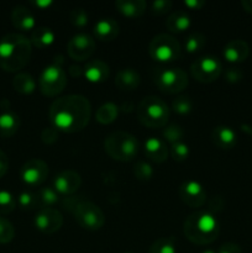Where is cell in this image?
Here are the masks:
<instances>
[{"instance_id": "45", "label": "cell", "mask_w": 252, "mask_h": 253, "mask_svg": "<svg viewBox=\"0 0 252 253\" xmlns=\"http://www.w3.org/2000/svg\"><path fill=\"white\" fill-rule=\"evenodd\" d=\"M184 5L189 9L193 10H200L205 5L204 1H200V0H189V1H184Z\"/></svg>"}, {"instance_id": "47", "label": "cell", "mask_w": 252, "mask_h": 253, "mask_svg": "<svg viewBox=\"0 0 252 253\" xmlns=\"http://www.w3.org/2000/svg\"><path fill=\"white\" fill-rule=\"evenodd\" d=\"M32 5H35V6L39 7V9H46L49 5H52V1L51 0H47V1H34Z\"/></svg>"}, {"instance_id": "1", "label": "cell", "mask_w": 252, "mask_h": 253, "mask_svg": "<svg viewBox=\"0 0 252 253\" xmlns=\"http://www.w3.org/2000/svg\"><path fill=\"white\" fill-rule=\"evenodd\" d=\"M91 105L88 99L78 94L56 99L49 108V120L52 126L67 133L84 130L90 120Z\"/></svg>"}, {"instance_id": "25", "label": "cell", "mask_w": 252, "mask_h": 253, "mask_svg": "<svg viewBox=\"0 0 252 253\" xmlns=\"http://www.w3.org/2000/svg\"><path fill=\"white\" fill-rule=\"evenodd\" d=\"M56 35L48 27H36L31 34V44L40 49H44L51 47L54 43Z\"/></svg>"}, {"instance_id": "9", "label": "cell", "mask_w": 252, "mask_h": 253, "mask_svg": "<svg viewBox=\"0 0 252 253\" xmlns=\"http://www.w3.org/2000/svg\"><path fill=\"white\" fill-rule=\"evenodd\" d=\"M156 86L166 94L182 93L188 86V76L182 68H166L156 71Z\"/></svg>"}, {"instance_id": "44", "label": "cell", "mask_w": 252, "mask_h": 253, "mask_svg": "<svg viewBox=\"0 0 252 253\" xmlns=\"http://www.w3.org/2000/svg\"><path fill=\"white\" fill-rule=\"evenodd\" d=\"M9 169V158L4 151L0 150V178L4 177Z\"/></svg>"}, {"instance_id": "31", "label": "cell", "mask_w": 252, "mask_h": 253, "mask_svg": "<svg viewBox=\"0 0 252 253\" xmlns=\"http://www.w3.org/2000/svg\"><path fill=\"white\" fill-rule=\"evenodd\" d=\"M205 43H207V39H205L204 35L200 34V32H193L185 40L184 48L188 53H197L204 48Z\"/></svg>"}, {"instance_id": "24", "label": "cell", "mask_w": 252, "mask_h": 253, "mask_svg": "<svg viewBox=\"0 0 252 253\" xmlns=\"http://www.w3.org/2000/svg\"><path fill=\"white\" fill-rule=\"evenodd\" d=\"M94 35L100 41H113L119 36V24L113 19H100L94 25Z\"/></svg>"}, {"instance_id": "41", "label": "cell", "mask_w": 252, "mask_h": 253, "mask_svg": "<svg viewBox=\"0 0 252 253\" xmlns=\"http://www.w3.org/2000/svg\"><path fill=\"white\" fill-rule=\"evenodd\" d=\"M41 140L47 145H52L58 140V130L54 128L53 126L48 128H44L41 133Z\"/></svg>"}, {"instance_id": "20", "label": "cell", "mask_w": 252, "mask_h": 253, "mask_svg": "<svg viewBox=\"0 0 252 253\" xmlns=\"http://www.w3.org/2000/svg\"><path fill=\"white\" fill-rule=\"evenodd\" d=\"M11 22L17 30L21 31H34L36 29V20L32 12L25 6L14 7L11 12Z\"/></svg>"}, {"instance_id": "32", "label": "cell", "mask_w": 252, "mask_h": 253, "mask_svg": "<svg viewBox=\"0 0 252 253\" xmlns=\"http://www.w3.org/2000/svg\"><path fill=\"white\" fill-rule=\"evenodd\" d=\"M162 135L163 137H165V141L169 142L170 145H174V143L177 142H182L185 132L178 124H172V125H168L167 127L163 130Z\"/></svg>"}, {"instance_id": "22", "label": "cell", "mask_w": 252, "mask_h": 253, "mask_svg": "<svg viewBox=\"0 0 252 253\" xmlns=\"http://www.w3.org/2000/svg\"><path fill=\"white\" fill-rule=\"evenodd\" d=\"M20 127V118L11 109H4L0 114V137L9 138L17 132Z\"/></svg>"}, {"instance_id": "19", "label": "cell", "mask_w": 252, "mask_h": 253, "mask_svg": "<svg viewBox=\"0 0 252 253\" xmlns=\"http://www.w3.org/2000/svg\"><path fill=\"white\" fill-rule=\"evenodd\" d=\"M145 155L155 163H163L168 158V148L161 138L150 137L145 142Z\"/></svg>"}, {"instance_id": "35", "label": "cell", "mask_w": 252, "mask_h": 253, "mask_svg": "<svg viewBox=\"0 0 252 253\" xmlns=\"http://www.w3.org/2000/svg\"><path fill=\"white\" fill-rule=\"evenodd\" d=\"M15 237L14 225L5 217L0 216V245L11 242Z\"/></svg>"}, {"instance_id": "43", "label": "cell", "mask_w": 252, "mask_h": 253, "mask_svg": "<svg viewBox=\"0 0 252 253\" xmlns=\"http://www.w3.org/2000/svg\"><path fill=\"white\" fill-rule=\"evenodd\" d=\"M216 253H242L241 247L237 244L234 242H226V244L222 245Z\"/></svg>"}, {"instance_id": "37", "label": "cell", "mask_w": 252, "mask_h": 253, "mask_svg": "<svg viewBox=\"0 0 252 253\" xmlns=\"http://www.w3.org/2000/svg\"><path fill=\"white\" fill-rule=\"evenodd\" d=\"M190 150L187 143L177 142L174 145H170V156L177 162H183L189 157Z\"/></svg>"}, {"instance_id": "36", "label": "cell", "mask_w": 252, "mask_h": 253, "mask_svg": "<svg viewBox=\"0 0 252 253\" xmlns=\"http://www.w3.org/2000/svg\"><path fill=\"white\" fill-rule=\"evenodd\" d=\"M172 109L179 115H187L193 110V101L189 96H178L173 100Z\"/></svg>"}, {"instance_id": "23", "label": "cell", "mask_w": 252, "mask_h": 253, "mask_svg": "<svg viewBox=\"0 0 252 253\" xmlns=\"http://www.w3.org/2000/svg\"><path fill=\"white\" fill-rule=\"evenodd\" d=\"M115 7L123 16L128 19H137L146 11L147 4L143 0H118Z\"/></svg>"}, {"instance_id": "34", "label": "cell", "mask_w": 252, "mask_h": 253, "mask_svg": "<svg viewBox=\"0 0 252 253\" xmlns=\"http://www.w3.org/2000/svg\"><path fill=\"white\" fill-rule=\"evenodd\" d=\"M16 199L14 195L7 190H0V214L6 215L10 214L16 208Z\"/></svg>"}, {"instance_id": "46", "label": "cell", "mask_w": 252, "mask_h": 253, "mask_svg": "<svg viewBox=\"0 0 252 253\" xmlns=\"http://www.w3.org/2000/svg\"><path fill=\"white\" fill-rule=\"evenodd\" d=\"M241 6L244 7V10L247 14L252 15V0H242Z\"/></svg>"}, {"instance_id": "27", "label": "cell", "mask_w": 252, "mask_h": 253, "mask_svg": "<svg viewBox=\"0 0 252 253\" xmlns=\"http://www.w3.org/2000/svg\"><path fill=\"white\" fill-rule=\"evenodd\" d=\"M12 86H14V89L17 93L29 95V94L34 93L35 89H36V81H35L31 74L21 72V73H17L14 77V79H12Z\"/></svg>"}, {"instance_id": "40", "label": "cell", "mask_w": 252, "mask_h": 253, "mask_svg": "<svg viewBox=\"0 0 252 253\" xmlns=\"http://www.w3.org/2000/svg\"><path fill=\"white\" fill-rule=\"evenodd\" d=\"M173 2L169 0H157V1H153L151 5V9L152 12L156 15H165L172 9Z\"/></svg>"}, {"instance_id": "8", "label": "cell", "mask_w": 252, "mask_h": 253, "mask_svg": "<svg viewBox=\"0 0 252 253\" xmlns=\"http://www.w3.org/2000/svg\"><path fill=\"white\" fill-rule=\"evenodd\" d=\"M66 85L67 74L57 61L51 66L46 67L40 76L39 88L44 96L53 98L59 95L64 90Z\"/></svg>"}, {"instance_id": "21", "label": "cell", "mask_w": 252, "mask_h": 253, "mask_svg": "<svg viewBox=\"0 0 252 253\" xmlns=\"http://www.w3.org/2000/svg\"><path fill=\"white\" fill-rule=\"evenodd\" d=\"M141 83V77L137 71L132 68H123L116 73L115 85L120 90L132 91L138 88Z\"/></svg>"}, {"instance_id": "13", "label": "cell", "mask_w": 252, "mask_h": 253, "mask_svg": "<svg viewBox=\"0 0 252 253\" xmlns=\"http://www.w3.org/2000/svg\"><path fill=\"white\" fill-rule=\"evenodd\" d=\"M63 225V216L54 208H41L35 216V226L47 235L59 231Z\"/></svg>"}, {"instance_id": "3", "label": "cell", "mask_w": 252, "mask_h": 253, "mask_svg": "<svg viewBox=\"0 0 252 253\" xmlns=\"http://www.w3.org/2000/svg\"><path fill=\"white\" fill-rule=\"evenodd\" d=\"M183 232L192 244L204 246L211 244L217 239L220 225L212 212H210L209 210H202L187 217Z\"/></svg>"}, {"instance_id": "15", "label": "cell", "mask_w": 252, "mask_h": 253, "mask_svg": "<svg viewBox=\"0 0 252 253\" xmlns=\"http://www.w3.org/2000/svg\"><path fill=\"white\" fill-rule=\"evenodd\" d=\"M82 178L79 173L76 170L66 169L62 170L61 173L56 175L53 180V189L61 195H69L74 194L77 190L81 188Z\"/></svg>"}, {"instance_id": "14", "label": "cell", "mask_w": 252, "mask_h": 253, "mask_svg": "<svg viewBox=\"0 0 252 253\" xmlns=\"http://www.w3.org/2000/svg\"><path fill=\"white\" fill-rule=\"evenodd\" d=\"M179 197L190 208H200L207 202V192L199 182L187 180L179 187Z\"/></svg>"}, {"instance_id": "42", "label": "cell", "mask_w": 252, "mask_h": 253, "mask_svg": "<svg viewBox=\"0 0 252 253\" xmlns=\"http://www.w3.org/2000/svg\"><path fill=\"white\" fill-rule=\"evenodd\" d=\"M242 77H244V73L239 68H229L225 72V79L229 83H237V82L241 81Z\"/></svg>"}, {"instance_id": "5", "label": "cell", "mask_w": 252, "mask_h": 253, "mask_svg": "<svg viewBox=\"0 0 252 253\" xmlns=\"http://www.w3.org/2000/svg\"><path fill=\"white\" fill-rule=\"evenodd\" d=\"M104 148L113 160L128 162L136 158L140 143L137 138L131 133L125 132V131H115L105 137Z\"/></svg>"}, {"instance_id": "28", "label": "cell", "mask_w": 252, "mask_h": 253, "mask_svg": "<svg viewBox=\"0 0 252 253\" xmlns=\"http://www.w3.org/2000/svg\"><path fill=\"white\" fill-rule=\"evenodd\" d=\"M119 108L114 103H105L96 110L95 119L101 125H109L118 119Z\"/></svg>"}, {"instance_id": "12", "label": "cell", "mask_w": 252, "mask_h": 253, "mask_svg": "<svg viewBox=\"0 0 252 253\" xmlns=\"http://www.w3.org/2000/svg\"><path fill=\"white\" fill-rule=\"evenodd\" d=\"M21 179L30 187H37L46 182L48 177V165L39 158H32L24 163L21 167Z\"/></svg>"}, {"instance_id": "4", "label": "cell", "mask_w": 252, "mask_h": 253, "mask_svg": "<svg viewBox=\"0 0 252 253\" xmlns=\"http://www.w3.org/2000/svg\"><path fill=\"white\" fill-rule=\"evenodd\" d=\"M138 121L151 128L165 127L170 116V110L165 100L157 96H146L136 109Z\"/></svg>"}, {"instance_id": "39", "label": "cell", "mask_w": 252, "mask_h": 253, "mask_svg": "<svg viewBox=\"0 0 252 253\" xmlns=\"http://www.w3.org/2000/svg\"><path fill=\"white\" fill-rule=\"evenodd\" d=\"M17 204H19L20 208H22V209L29 210L36 208L37 205H39V203H37L36 195H34L30 192H22L20 193L19 198H17Z\"/></svg>"}, {"instance_id": "10", "label": "cell", "mask_w": 252, "mask_h": 253, "mask_svg": "<svg viewBox=\"0 0 252 253\" xmlns=\"http://www.w3.org/2000/svg\"><path fill=\"white\" fill-rule=\"evenodd\" d=\"M192 76L200 83H212L222 73V64L217 58L205 56L198 58L190 66Z\"/></svg>"}, {"instance_id": "38", "label": "cell", "mask_w": 252, "mask_h": 253, "mask_svg": "<svg viewBox=\"0 0 252 253\" xmlns=\"http://www.w3.org/2000/svg\"><path fill=\"white\" fill-rule=\"evenodd\" d=\"M89 16L86 14V11L82 7H77V9H73L69 14V21H71L72 25H74L76 27H84L86 24H88Z\"/></svg>"}, {"instance_id": "16", "label": "cell", "mask_w": 252, "mask_h": 253, "mask_svg": "<svg viewBox=\"0 0 252 253\" xmlns=\"http://www.w3.org/2000/svg\"><path fill=\"white\" fill-rule=\"evenodd\" d=\"M222 56L230 63H241L250 56V46L244 40H231L224 47Z\"/></svg>"}, {"instance_id": "49", "label": "cell", "mask_w": 252, "mask_h": 253, "mask_svg": "<svg viewBox=\"0 0 252 253\" xmlns=\"http://www.w3.org/2000/svg\"><path fill=\"white\" fill-rule=\"evenodd\" d=\"M125 253H133V252H125Z\"/></svg>"}, {"instance_id": "30", "label": "cell", "mask_w": 252, "mask_h": 253, "mask_svg": "<svg viewBox=\"0 0 252 253\" xmlns=\"http://www.w3.org/2000/svg\"><path fill=\"white\" fill-rule=\"evenodd\" d=\"M37 203L41 208H53L59 202V194L53 188H41L36 194Z\"/></svg>"}, {"instance_id": "7", "label": "cell", "mask_w": 252, "mask_h": 253, "mask_svg": "<svg viewBox=\"0 0 252 253\" xmlns=\"http://www.w3.org/2000/svg\"><path fill=\"white\" fill-rule=\"evenodd\" d=\"M148 53L155 61L173 62L179 58L182 48L179 42L172 35L160 34L151 40L148 44Z\"/></svg>"}, {"instance_id": "11", "label": "cell", "mask_w": 252, "mask_h": 253, "mask_svg": "<svg viewBox=\"0 0 252 253\" xmlns=\"http://www.w3.org/2000/svg\"><path fill=\"white\" fill-rule=\"evenodd\" d=\"M95 40L88 34H77L67 44L68 56L74 61H86L95 52Z\"/></svg>"}, {"instance_id": "17", "label": "cell", "mask_w": 252, "mask_h": 253, "mask_svg": "<svg viewBox=\"0 0 252 253\" xmlns=\"http://www.w3.org/2000/svg\"><path fill=\"white\" fill-rule=\"evenodd\" d=\"M109 73H110L109 66L106 64V62L101 61V59L89 61L83 69L84 77L90 83H103L108 79Z\"/></svg>"}, {"instance_id": "6", "label": "cell", "mask_w": 252, "mask_h": 253, "mask_svg": "<svg viewBox=\"0 0 252 253\" xmlns=\"http://www.w3.org/2000/svg\"><path fill=\"white\" fill-rule=\"evenodd\" d=\"M77 224L89 231H98L105 224V215L100 208L89 200L79 199L72 211Z\"/></svg>"}, {"instance_id": "18", "label": "cell", "mask_w": 252, "mask_h": 253, "mask_svg": "<svg viewBox=\"0 0 252 253\" xmlns=\"http://www.w3.org/2000/svg\"><path fill=\"white\" fill-rule=\"evenodd\" d=\"M211 138L214 145L221 150H231L236 146V132L229 126H217L212 130Z\"/></svg>"}, {"instance_id": "48", "label": "cell", "mask_w": 252, "mask_h": 253, "mask_svg": "<svg viewBox=\"0 0 252 253\" xmlns=\"http://www.w3.org/2000/svg\"><path fill=\"white\" fill-rule=\"evenodd\" d=\"M203 253H216V252H215L214 250H205V251Z\"/></svg>"}, {"instance_id": "33", "label": "cell", "mask_w": 252, "mask_h": 253, "mask_svg": "<svg viewBox=\"0 0 252 253\" xmlns=\"http://www.w3.org/2000/svg\"><path fill=\"white\" fill-rule=\"evenodd\" d=\"M133 174L140 182H148L153 177V169L146 161H137L133 167Z\"/></svg>"}, {"instance_id": "2", "label": "cell", "mask_w": 252, "mask_h": 253, "mask_svg": "<svg viewBox=\"0 0 252 253\" xmlns=\"http://www.w3.org/2000/svg\"><path fill=\"white\" fill-rule=\"evenodd\" d=\"M32 54V44L21 34H7L0 39V68L20 72L27 66Z\"/></svg>"}, {"instance_id": "29", "label": "cell", "mask_w": 252, "mask_h": 253, "mask_svg": "<svg viewBox=\"0 0 252 253\" xmlns=\"http://www.w3.org/2000/svg\"><path fill=\"white\" fill-rule=\"evenodd\" d=\"M148 253H177V239L174 236L161 237L151 245Z\"/></svg>"}, {"instance_id": "26", "label": "cell", "mask_w": 252, "mask_h": 253, "mask_svg": "<svg viewBox=\"0 0 252 253\" xmlns=\"http://www.w3.org/2000/svg\"><path fill=\"white\" fill-rule=\"evenodd\" d=\"M190 26H192V20L184 11L173 12L166 20V27L170 32H184L189 30Z\"/></svg>"}]
</instances>
